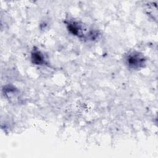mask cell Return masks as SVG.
<instances>
[{"mask_svg":"<svg viewBox=\"0 0 158 158\" xmlns=\"http://www.w3.org/2000/svg\"><path fill=\"white\" fill-rule=\"evenodd\" d=\"M2 90H3L4 96H6V97L9 100L10 99L11 101L12 99H15V98L17 99V94L19 93H17L15 88L10 86H4Z\"/></svg>","mask_w":158,"mask_h":158,"instance_id":"cell-4","label":"cell"},{"mask_svg":"<svg viewBox=\"0 0 158 158\" xmlns=\"http://www.w3.org/2000/svg\"><path fill=\"white\" fill-rule=\"evenodd\" d=\"M146 61L143 54L135 51L130 52L125 57V64L129 69L134 70H138L144 67Z\"/></svg>","mask_w":158,"mask_h":158,"instance_id":"cell-2","label":"cell"},{"mask_svg":"<svg viewBox=\"0 0 158 158\" xmlns=\"http://www.w3.org/2000/svg\"><path fill=\"white\" fill-rule=\"evenodd\" d=\"M65 23L69 32L80 38L93 40L98 36V31L87 28L83 23L73 19H66Z\"/></svg>","mask_w":158,"mask_h":158,"instance_id":"cell-1","label":"cell"},{"mask_svg":"<svg viewBox=\"0 0 158 158\" xmlns=\"http://www.w3.org/2000/svg\"><path fill=\"white\" fill-rule=\"evenodd\" d=\"M31 60L33 64L38 65H43L46 62L44 55L36 48L31 52Z\"/></svg>","mask_w":158,"mask_h":158,"instance_id":"cell-3","label":"cell"}]
</instances>
